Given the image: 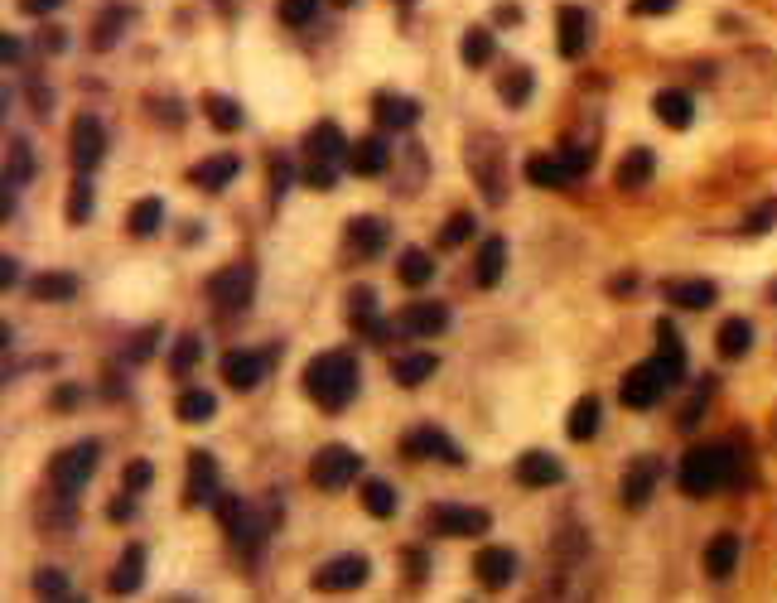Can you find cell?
<instances>
[{
    "instance_id": "obj_1",
    "label": "cell",
    "mask_w": 777,
    "mask_h": 603,
    "mask_svg": "<svg viewBox=\"0 0 777 603\" xmlns=\"http://www.w3.org/2000/svg\"><path fill=\"white\" fill-rule=\"evenodd\" d=\"M305 391L319 401V411L338 415L348 401H353V391H358V357L343 353V348L319 353L305 367Z\"/></svg>"
},
{
    "instance_id": "obj_2",
    "label": "cell",
    "mask_w": 777,
    "mask_h": 603,
    "mask_svg": "<svg viewBox=\"0 0 777 603\" xmlns=\"http://www.w3.org/2000/svg\"><path fill=\"white\" fill-rule=\"evenodd\" d=\"M729 478H734V449L729 444H700V449H691L681 459V493L691 497L715 493Z\"/></svg>"
},
{
    "instance_id": "obj_3",
    "label": "cell",
    "mask_w": 777,
    "mask_h": 603,
    "mask_svg": "<svg viewBox=\"0 0 777 603\" xmlns=\"http://www.w3.org/2000/svg\"><path fill=\"white\" fill-rule=\"evenodd\" d=\"M92 468H97V444L92 439L87 444H68V449H58L49 459V483H54L58 497H78L83 483L92 478Z\"/></svg>"
},
{
    "instance_id": "obj_4",
    "label": "cell",
    "mask_w": 777,
    "mask_h": 603,
    "mask_svg": "<svg viewBox=\"0 0 777 603\" xmlns=\"http://www.w3.org/2000/svg\"><path fill=\"white\" fill-rule=\"evenodd\" d=\"M358 473H362V454H358V449H348V444H324V449L314 454V464H309L314 488H324V493L348 488Z\"/></svg>"
},
{
    "instance_id": "obj_5",
    "label": "cell",
    "mask_w": 777,
    "mask_h": 603,
    "mask_svg": "<svg viewBox=\"0 0 777 603\" xmlns=\"http://www.w3.org/2000/svg\"><path fill=\"white\" fill-rule=\"evenodd\" d=\"M498 165H502V145L493 136H473L469 140V169L473 179H478V189H483V198L488 203H502L507 198V189H502L498 179Z\"/></svg>"
},
{
    "instance_id": "obj_6",
    "label": "cell",
    "mask_w": 777,
    "mask_h": 603,
    "mask_svg": "<svg viewBox=\"0 0 777 603\" xmlns=\"http://www.w3.org/2000/svg\"><path fill=\"white\" fill-rule=\"evenodd\" d=\"M367 575H372L367 555H333L329 565L314 570V589H319V594H348V589L367 584Z\"/></svg>"
},
{
    "instance_id": "obj_7",
    "label": "cell",
    "mask_w": 777,
    "mask_h": 603,
    "mask_svg": "<svg viewBox=\"0 0 777 603\" xmlns=\"http://www.w3.org/2000/svg\"><path fill=\"white\" fill-rule=\"evenodd\" d=\"M251 290H256V271H251L247 261H242V266H227V271H218L213 280H208V295H213V304H218L222 314L247 309Z\"/></svg>"
},
{
    "instance_id": "obj_8",
    "label": "cell",
    "mask_w": 777,
    "mask_h": 603,
    "mask_svg": "<svg viewBox=\"0 0 777 603\" xmlns=\"http://www.w3.org/2000/svg\"><path fill=\"white\" fill-rule=\"evenodd\" d=\"M68 155H73V169H78V174H92V169L102 165V155H107V131H102L97 116H78V121H73Z\"/></svg>"
},
{
    "instance_id": "obj_9",
    "label": "cell",
    "mask_w": 777,
    "mask_h": 603,
    "mask_svg": "<svg viewBox=\"0 0 777 603\" xmlns=\"http://www.w3.org/2000/svg\"><path fill=\"white\" fill-rule=\"evenodd\" d=\"M666 391V377L657 372V362H642V367H633L628 377H623V386H618V396H623V406L628 411H652L657 401H662Z\"/></svg>"
},
{
    "instance_id": "obj_10",
    "label": "cell",
    "mask_w": 777,
    "mask_h": 603,
    "mask_svg": "<svg viewBox=\"0 0 777 603\" xmlns=\"http://www.w3.org/2000/svg\"><path fill=\"white\" fill-rule=\"evenodd\" d=\"M430 526L440 531V536H483L493 517L483 512V507H454V502H440V507H430Z\"/></svg>"
},
{
    "instance_id": "obj_11",
    "label": "cell",
    "mask_w": 777,
    "mask_h": 603,
    "mask_svg": "<svg viewBox=\"0 0 777 603\" xmlns=\"http://www.w3.org/2000/svg\"><path fill=\"white\" fill-rule=\"evenodd\" d=\"M396 333H411V338H430V333H444L449 329V304L440 300H416L406 304L401 314H396Z\"/></svg>"
},
{
    "instance_id": "obj_12",
    "label": "cell",
    "mask_w": 777,
    "mask_h": 603,
    "mask_svg": "<svg viewBox=\"0 0 777 603\" xmlns=\"http://www.w3.org/2000/svg\"><path fill=\"white\" fill-rule=\"evenodd\" d=\"M406 454H416V459H440V464H464V454H459V444L444 435L440 425H420L406 435Z\"/></svg>"
},
{
    "instance_id": "obj_13",
    "label": "cell",
    "mask_w": 777,
    "mask_h": 603,
    "mask_svg": "<svg viewBox=\"0 0 777 603\" xmlns=\"http://www.w3.org/2000/svg\"><path fill=\"white\" fill-rule=\"evenodd\" d=\"M473 575L483 589H507L512 579H517V555L507 546H488L478 550V560H473Z\"/></svg>"
},
{
    "instance_id": "obj_14",
    "label": "cell",
    "mask_w": 777,
    "mask_h": 603,
    "mask_svg": "<svg viewBox=\"0 0 777 603\" xmlns=\"http://www.w3.org/2000/svg\"><path fill=\"white\" fill-rule=\"evenodd\" d=\"M589 39H594V20H589V10H584V5H560V54L584 58Z\"/></svg>"
},
{
    "instance_id": "obj_15",
    "label": "cell",
    "mask_w": 777,
    "mask_h": 603,
    "mask_svg": "<svg viewBox=\"0 0 777 603\" xmlns=\"http://www.w3.org/2000/svg\"><path fill=\"white\" fill-rule=\"evenodd\" d=\"M189 502H198V507H208V502H218V459L213 454H189Z\"/></svg>"
},
{
    "instance_id": "obj_16",
    "label": "cell",
    "mask_w": 777,
    "mask_h": 603,
    "mask_svg": "<svg viewBox=\"0 0 777 603\" xmlns=\"http://www.w3.org/2000/svg\"><path fill=\"white\" fill-rule=\"evenodd\" d=\"M657 478H662V464H657V459H633L628 473H623V507H647Z\"/></svg>"
},
{
    "instance_id": "obj_17",
    "label": "cell",
    "mask_w": 777,
    "mask_h": 603,
    "mask_svg": "<svg viewBox=\"0 0 777 603\" xmlns=\"http://www.w3.org/2000/svg\"><path fill=\"white\" fill-rule=\"evenodd\" d=\"M305 150H309V160H319V165H343V160H348V140H343V131H338L333 121H319V126L309 131Z\"/></svg>"
},
{
    "instance_id": "obj_18",
    "label": "cell",
    "mask_w": 777,
    "mask_h": 603,
    "mask_svg": "<svg viewBox=\"0 0 777 603\" xmlns=\"http://www.w3.org/2000/svg\"><path fill=\"white\" fill-rule=\"evenodd\" d=\"M266 377V357L261 353H247V348H237V353L222 357V382L237 386V391H251V386Z\"/></svg>"
},
{
    "instance_id": "obj_19",
    "label": "cell",
    "mask_w": 777,
    "mask_h": 603,
    "mask_svg": "<svg viewBox=\"0 0 777 603\" xmlns=\"http://www.w3.org/2000/svg\"><path fill=\"white\" fill-rule=\"evenodd\" d=\"M657 372L666 377V386H676L681 377H686V348H681V338H676V329L671 324H657Z\"/></svg>"
},
{
    "instance_id": "obj_20",
    "label": "cell",
    "mask_w": 777,
    "mask_h": 603,
    "mask_svg": "<svg viewBox=\"0 0 777 603\" xmlns=\"http://www.w3.org/2000/svg\"><path fill=\"white\" fill-rule=\"evenodd\" d=\"M517 478H522L527 488H551V483L565 478V468H560V459L546 454V449H527V454L517 459Z\"/></svg>"
},
{
    "instance_id": "obj_21",
    "label": "cell",
    "mask_w": 777,
    "mask_h": 603,
    "mask_svg": "<svg viewBox=\"0 0 777 603\" xmlns=\"http://www.w3.org/2000/svg\"><path fill=\"white\" fill-rule=\"evenodd\" d=\"M387 160H391V150L382 136H367V140H353V145H348V169L362 174V179H377V174L387 169Z\"/></svg>"
},
{
    "instance_id": "obj_22",
    "label": "cell",
    "mask_w": 777,
    "mask_h": 603,
    "mask_svg": "<svg viewBox=\"0 0 777 603\" xmlns=\"http://www.w3.org/2000/svg\"><path fill=\"white\" fill-rule=\"evenodd\" d=\"M372 116H377L382 131H406V126H416L420 107L411 102V97H391V92H382V97L372 102Z\"/></svg>"
},
{
    "instance_id": "obj_23",
    "label": "cell",
    "mask_w": 777,
    "mask_h": 603,
    "mask_svg": "<svg viewBox=\"0 0 777 603\" xmlns=\"http://www.w3.org/2000/svg\"><path fill=\"white\" fill-rule=\"evenodd\" d=\"M140 584H145V546H126V555L116 560V570L107 579V589L111 594H136Z\"/></svg>"
},
{
    "instance_id": "obj_24",
    "label": "cell",
    "mask_w": 777,
    "mask_h": 603,
    "mask_svg": "<svg viewBox=\"0 0 777 603\" xmlns=\"http://www.w3.org/2000/svg\"><path fill=\"white\" fill-rule=\"evenodd\" d=\"M662 295L676 309H710L715 304V280H666Z\"/></svg>"
},
{
    "instance_id": "obj_25",
    "label": "cell",
    "mask_w": 777,
    "mask_h": 603,
    "mask_svg": "<svg viewBox=\"0 0 777 603\" xmlns=\"http://www.w3.org/2000/svg\"><path fill=\"white\" fill-rule=\"evenodd\" d=\"M237 169H242V160L237 155H213V160H203V165H194V179L198 189H208V193H218V189H227L232 179H237Z\"/></svg>"
},
{
    "instance_id": "obj_26",
    "label": "cell",
    "mask_w": 777,
    "mask_h": 603,
    "mask_svg": "<svg viewBox=\"0 0 777 603\" xmlns=\"http://www.w3.org/2000/svg\"><path fill=\"white\" fill-rule=\"evenodd\" d=\"M652 111H657V121L671 126V131H686L695 121V102L686 92H657V97H652Z\"/></svg>"
},
{
    "instance_id": "obj_27",
    "label": "cell",
    "mask_w": 777,
    "mask_h": 603,
    "mask_svg": "<svg viewBox=\"0 0 777 603\" xmlns=\"http://www.w3.org/2000/svg\"><path fill=\"white\" fill-rule=\"evenodd\" d=\"M29 295H34V300H44V304L73 300V295H78V275H68V271H44V275H34V280H29Z\"/></svg>"
},
{
    "instance_id": "obj_28",
    "label": "cell",
    "mask_w": 777,
    "mask_h": 603,
    "mask_svg": "<svg viewBox=\"0 0 777 603\" xmlns=\"http://www.w3.org/2000/svg\"><path fill=\"white\" fill-rule=\"evenodd\" d=\"M753 348V324L749 319H724L720 333H715V353L724 362H734V357H744Z\"/></svg>"
},
{
    "instance_id": "obj_29",
    "label": "cell",
    "mask_w": 777,
    "mask_h": 603,
    "mask_svg": "<svg viewBox=\"0 0 777 603\" xmlns=\"http://www.w3.org/2000/svg\"><path fill=\"white\" fill-rule=\"evenodd\" d=\"M348 247H353V256H377V251L387 247V227L377 218H353L348 222Z\"/></svg>"
},
{
    "instance_id": "obj_30",
    "label": "cell",
    "mask_w": 777,
    "mask_h": 603,
    "mask_svg": "<svg viewBox=\"0 0 777 603\" xmlns=\"http://www.w3.org/2000/svg\"><path fill=\"white\" fill-rule=\"evenodd\" d=\"M734 565H739V536L724 531V536H715L710 550H705V570H710V579H729Z\"/></svg>"
},
{
    "instance_id": "obj_31",
    "label": "cell",
    "mask_w": 777,
    "mask_h": 603,
    "mask_svg": "<svg viewBox=\"0 0 777 603\" xmlns=\"http://www.w3.org/2000/svg\"><path fill=\"white\" fill-rule=\"evenodd\" d=\"M435 367H440V357H435V353H406V357H396L391 377H396L401 386H420V382H430V377H435Z\"/></svg>"
},
{
    "instance_id": "obj_32",
    "label": "cell",
    "mask_w": 777,
    "mask_h": 603,
    "mask_svg": "<svg viewBox=\"0 0 777 603\" xmlns=\"http://www.w3.org/2000/svg\"><path fill=\"white\" fill-rule=\"evenodd\" d=\"M652 169H657V160H652V150H628L623 160H618V189H642L647 179H652Z\"/></svg>"
},
{
    "instance_id": "obj_33",
    "label": "cell",
    "mask_w": 777,
    "mask_h": 603,
    "mask_svg": "<svg viewBox=\"0 0 777 603\" xmlns=\"http://www.w3.org/2000/svg\"><path fill=\"white\" fill-rule=\"evenodd\" d=\"M502 271H507V242H502V237H488L483 251H478V285L493 290L502 280Z\"/></svg>"
},
{
    "instance_id": "obj_34",
    "label": "cell",
    "mask_w": 777,
    "mask_h": 603,
    "mask_svg": "<svg viewBox=\"0 0 777 603\" xmlns=\"http://www.w3.org/2000/svg\"><path fill=\"white\" fill-rule=\"evenodd\" d=\"M527 179L536 184V189H560V184H570V169L560 165V155H531Z\"/></svg>"
},
{
    "instance_id": "obj_35",
    "label": "cell",
    "mask_w": 777,
    "mask_h": 603,
    "mask_svg": "<svg viewBox=\"0 0 777 603\" xmlns=\"http://www.w3.org/2000/svg\"><path fill=\"white\" fill-rule=\"evenodd\" d=\"M5 179H10V189H20L34 179V150H29L25 136L10 140V155H5Z\"/></svg>"
},
{
    "instance_id": "obj_36",
    "label": "cell",
    "mask_w": 777,
    "mask_h": 603,
    "mask_svg": "<svg viewBox=\"0 0 777 603\" xmlns=\"http://www.w3.org/2000/svg\"><path fill=\"white\" fill-rule=\"evenodd\" d=\"M396 275H401V285H411V290H420V285H430V275H435V261H430V251H401V266H396Z\"/></svg>"
},
{
    "instance_id": "obj_37",
    "label": "cell",
    "mask_w": 777,
    "mask_h": 603,
    "mask_svg": "<svg viewBox=\"0 0 777 603\" xmlns=\"http://www.w3.org/2000/svg\"><path fill=\"white\" fill-rule=\"evenodd\" d=\"M594 430H599V401H594V396H584V401H575V406H570L565 435L584 444V439H594Z\"/></svg>"
},
{
    "instance_id": "obj_38",
    "label": "cell",
    "mask_w": 777,
    "mask_h": 603,
    "mask_svg": "<svg viewBox=\"0 0 777 603\" xmlns=\"http://www.w3.org/2000/svg\"><path fill=\"white\" fill-rule=\"evenodd\" d=\"M126 20H131V5H107L102 20H97V29H92V49H111V44L121 39Z\"/></svg>"
},
{
    "instance_id": "obj_39",
    "label": "cell",
    "mask_w": 777,
    "mask_h": 603,
    "mask_svg": "<svg viewBox=\"0 0 777 603\" xmlns=\"http://www.w3.org/2000/svg\"><path fill=\"white\" fill-rule=\"evenodd\" d=\"M160 222H165V203L160 198H140L131 208V218H126V227H131V237H155Z\"/></svg>"
},
{
    "instance_id": "obj_40",
    "label": "cell",
    "mask_w": 777,
    "mask_h": 603,
    "mask_svg": "<svg viewBox=\"0 0 777 603\" xmlns=\"http://www.w3.org/2000/svg\"><path fill=\"white\" fill-rule=\"evenodd\" d=\"M174 411H179L184 425H203V420H213L218 401H213V391H203V386H198V391H184V396H179V406H174Z\"/></svg>"
},
{
    "instance_id": "obj_41",
    "label": "cell",
    "mask_w": 777,
    "mask_h": 603,
    "mask_svg": "<svg viewBox=\"0 0 777 603\" xmlns=\"http://www.w3.org/2000/svg\"><path fill=\"white\" fill-rule=\"evenodd\" d=\"M203 111H208V121H213L218 131H237V126H242V107H237L232 97H222V92H208V97H203Z\"/></svg>"
},
{
    "instance_id": "obj_42",
    "label": "cell",
    "mask_w": 777,
    "mask_h": 603,
    "mask_svg": "<svg viewBox=\"0 0 777 603\" xmlns=\"http://www.w3.org/2000/svg\"><path fill=\"white\" fill-rule=\"evenodd\" d=\"M362 507H367L372 517H391V512H396V488L382 483V478H367V483H362Z\"/></svg>"
},
{
    "instance_id": "obj_43",
    "label": "cell",
    "mask_w": 777,
    "mask_h": 603,
    "mask_svg": "<svg viewBox=\"0 0 777 603\" xmlns=\"http://www.w3.org/2000/svg\"><path fill=\"white\" fill-rule=\"evenodd\" d=\"M498 92H502V102L507 107H527V97H531V68H507L502 73V83H498Z\"/></svg>"
},
{
    "instance_id": "obj_44",
    "label": "cell",
    "mask_w": 777,
    "mask_h": 603,
    "mask_svg": "<svg viewBox=\"0 0 777 603\" xmlns=\"http://www.w3.org/2000/svg\"><path fill=\"white\" fill-rule=\"evenodd\" d=\"M198 357H203V338H198V333H184V338L174 343V353H169V372H174V377L194 372Z\"/></svg>"
},
{
    "instance_id": "obj_45",
    "label": "cell",
    "mask_w": 777,
    "mask_h": 603,
    "mask_svg": "<svg viewBox=\"0 0 777 603\" xmlns=\"http://www.w3.org/2000/svg\"><path fill=\"white\" fill-rule=\"evenodd\" d=\"M459 54H464L469 68H483V63L493 58V34H488V29H469L464 44H459Z\"/></svg>"
},
{
    "instance_id": "obj_46",
    "label": "cell",
    "mask_w": 777,
    "mask_h": 603,
    "mask_svg": "<svg viewBox=\"0 0 777 603\" xmlns=\"http://www.w3.org/2000/svg\"><path fill=\"white\" fill-rule=\"evenodd\" d=\"M87 218H92V184L78 174V184H73V193H68V222L78 227V222H87Z\"/></svg>"
},
{
    "instance_id": "obj_47",
    "label": "cell",
    "mask_w": 777,
    "mask_h": 603,
    "mask_svg": "<svg viewBox=\"0 0 777 603\" xmlns=\"http://www.w3.org/2000/svg\"><path fill=\"white\" fill-rule=\"evenodd\" d=\"M314 15H319V0H280V20H285V25H309V20H314Z\"/></svg>"
},
{
    "instance_id": "obj_48",
    "label": "cell",
    "mask_w": 777,
    "mask_h": 603,
    "mask_svg": "<svg viewBox=\"0 0 777 603\" xmlns=\"http://www.w3.org/2000/svg\"><path fill=\"white\" fill-rule=\"evenodd\" d=\"M473 237V218L469 213H454V218L444 222V232H440V247H464Z\"/></svg>"
},
{
    "instance_id": "obj_49",
    "label": "cell",
    "mask_w": 777,
    "mask_h": 603,
    "mask_svg": "<svg viewBox=\"0 0 777 603\" xmlns=\"http://www.w3.org/2000/svg\"><path fill=\"white\" fill-rule=\"evenodd\" d=\"M305 184L319 193H329L333 184H338V165H319V160H309L305 165Z\"/></svg>"
},
{
    "instance_id": "obj_50",
    "label": "cell",
    "mask_w": 777,
    "mask_h": 603,
    "mask_svg": "<svg viewBox=\"0 0 777 603\" xmlns=\"http://www.w3.org/2000/svg\"><path fill=\"white\" fill-rule=\"evenodd\" d=\"M150 478H155V468L145 464V459H131V464H126V493H145Z\"/></svg>"
},
{
    "instance_id": "obj_51",
    "label": "cell",
    "mask_w": 777,
    "mask_h": 603,
    "mask_svg": "<svg viewBox=\"0 0 777 603\" xmlns=\"http://www.w3.org/2000/svg\"><path fill=\"white\" fill-rule=\"evenodd\" d=\"M34 589L49 594V599H63V594H68V579L58 575V570H39V575H34Z\"/></svg>"
},
{
    "instance_id": "obj_52",
    "label": "cell",
    "mask_w": 777,
    "mask_h": 603,
    "mask_svg": "<svg viewBox=\"0 0 777 603\" xmlns=\"http://www.w3.org/2000/svg\"><path fill=\"white\" fill-rule=\"evenodd\" d=\"M773 222H777V203H763V208L744 222V232H763V227H773Z\"/></svg>"
},
{
    "instance_id": "obj_53",
    "label": "cell",
    "mask_w": 777,
    "mask_h": 603,
    "mask_svg": "<svg viewBox=\"0 0 777 603\" xmlns=\"http://www.w3.org/2000/svg\"><path fill=\"white\" fill-rule=\"evenodd\" d=\"M666 10H676V0H633V15H666Z\"/></svg>"
},
{
    "instance_id": "obj_54",
    "label": "cell",
    "mask_w": 777,
    "mask_h": 603,
    "mask_svg": "<svg viewBox=\"0 0 777 603\" xmlns=\"http://www.w3.org/2000/svg\"><path fill=\"white\" fill-rule=\"evenodd\" d=\"M78 396H83V391H78V386H58L54 406H58V411H73V406H78Z\"/></svg>"
},
{
    "instance_id": "obj_55",
    "label": "cell",
    "mask_w": 777,
    "mask_h": 603,
    "mask_svg": "<svg viewBox=\"0 0 777 603\" xmlns=\"http://www.w3.org/2000/svg\"><path fill=\"white\" fill-rule=\"evenodd\" d=\"M493 20H498V25H522V5H498Z\"/></svg>"
},
{
    "instance_id": "obj_56",
    "label": "cell",
    "mask_w": 777,
    "mask_h": 603,
    "mask_svg": "<svg viewBox=\"0 0 777 603\" xmlns=\"http://www.w3.org/2000/svg\"><path fill=\"white\" fill-rule=\"evenodd\" d=\"M63 0H20V10L25 15H49V10H58Z\"/></svg>"
},
{
    "instance_id": "obj_57",
    "label": "cell",
    "mask_w": 777,
    "mask_h": 603,
    "mask_svg": "<svg viewBox=\"0 0 777 603\" xmlns=\"http://www.w3.org/2000/svg\"><path fill=\"white\" fill-rule=\"evenodd\" d=\"M0 58H5V63H20V39H15V34L0 39Z\"/></svg>"
},
{
    "instance_id": "obj_58",
    "label": "cell",
    "mask_w": 777,
    "mask_h": 603,
    "mask_svg": "<svg viewBox=\"0 0 777 603\" xmlns=\"http://www.w3.org/2000/svg\"><path fill=\"white\" fill-rule=\"evenodd\" d=\"M150 348H155V329H145V333H140V338H136V343H131V357H136V362H140V357L150 353Z\"/></svg>"
},
{
    "instance_id": "obj_59",
    "label": "cell",
    "mask_w": 777,
    "mask_h": 603,
    "mask_svg": "<svg viewBox=\"0 0 777 603\" xmlns=\"http://www.w3.org/2000/svg\"><path fill=\"white\" fill-rule=\"evenodd\" d=\"M131 512H136V507H131V497H116V502H111V521H126Z\"/></svg>"
},
{
    "instance_id": "obj_60",
    "label": "cell",
    "mask_w": 777,
    "mask_h": 603,
    "mask_svg": "<svg viewBox=\"0 0 777 603\" xmlns=\"http://www.w3.org/2000/svg\"><path fill=\"white\" fill-rule=\"evenodd\" d=\"M0 280H5V285H15V280H20V266H15V261H10V256H5V261H0Z\"/></svg>"
},
{
    "instance_id": "obj_61",
    "label": "cell",
    "mask_w": 777,
    "mask_h": 603,
    "mask_svg": "<svg viewBox=\"0 0 777 603\" xmlns=\"http://www.w3.org/2000/svg\"><path fill=\"white\" fill-rule=\"evenodd\" d=\"M39 44H49V54L63 49V29H49V34H39Z\"/></svg>"
},
{
    "instance_id": "obj_62",
    "label": "cell",
    "mask_w": 777,
    "mask_h": 603,
    "mask_svg": "<svg viewBox=\"0 0 777 603\" xmlns=\"http://www.w3.org/2000/svg\"><path fill=\"white\" fill-rule=\"evenodd\" d=\"M768 300H773V304H777V280H773V285H768Z\"/></svg>"
},
{
    "instance_id": "obj_63",
    "label": "cell",
    "mask_w": 777,
    "mask_h": 603,
    "mask_svg": "<svg viewBox=\"0 0 777 603\" xmlns=\"http://www.w3.org/2000/svg\"><path fill=\"white\" fill-rule=\"evenodd\" d=\"M333 5H353V0H333Z\"/></svg>"
}]
</instances>
